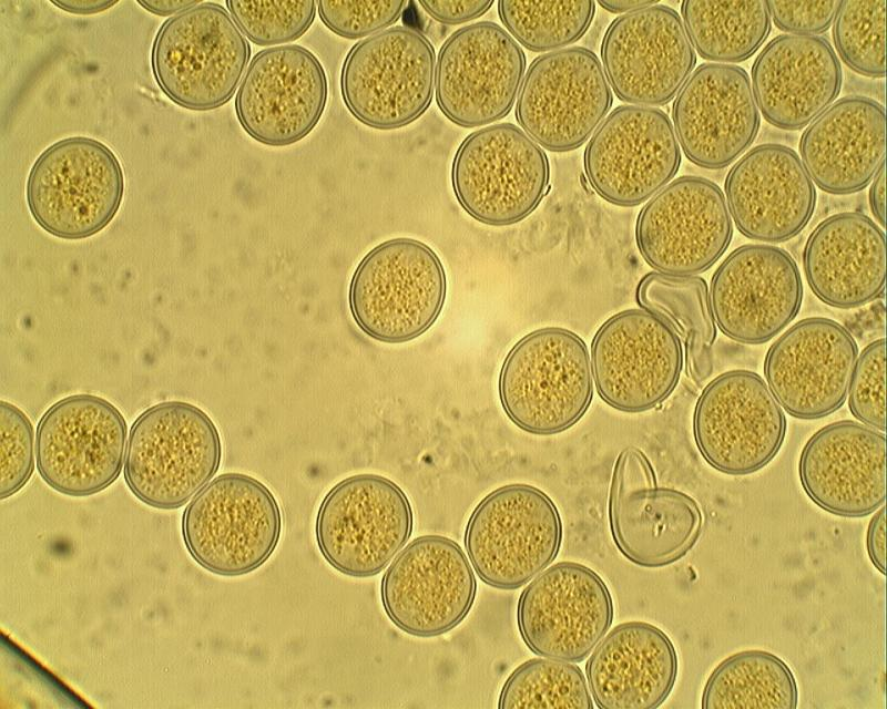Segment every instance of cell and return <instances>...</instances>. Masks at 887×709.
I'll use <instances>...</instances> for the list:
<instances>
[{
  "mask_svg": "<svg viewBox=\"0 0 887 709\" xmlns=\"http://www.w3.org/2000/svg\"><path fill=\"white\" fill-rule=\"evenodd\" d=\"M221 460V435L207 413L188 402L164 401L133 422L124 479L141 502L174 510L212 480Z\"/></svg>",
  "mask_w": 887,
  "mask_h": 709,
  "instance_id": "obj_1",
  "label": "cell"
},
{
  "mask_svg": "<svg viewBox=\"0 0 887 709\" xmlns=\"http://www.w3.org/2000/svg\"><path fill=\"white\" fill-rule=\"evenodd\" d=\"M446 295V271L436 251L418 239L397 237L378 244L359 261L349 282L348 305L366 336L402 343L436 322Z\"/></svg>",
  "mask_w": 887,
  "mask_h": 709,
  "instance_id": "obj_2",
  "label": "cell"
},
{
  "mask_svg": "<svg viewBox=\"0 0 887 709\" xmlns=\"http://www.w3.org/2000/svg\"><path fill=\"white\" fill-rule=\"evenodd\" d=\"M499 397L521 430L551 435L573 427L593 397L591 358L575 332L547 327L522 337L508 352Z\"/></svg>",
  "mask_w": 887,
  "mask_h": 709,
  "instance_id": "obj_3",
  "label": "cell"
},
{
  "mask_svg": "<svg viewBox=\"0 0 887 709\" xmlns=\"http://www.w3.org/2000/svg\"><path fill=\"white\" fill-rule=\"evenodd\" d=\"M249 43L227 9L197 2L165 20L154 38L151 65L163 93L196 111L220 107L238 89Z\"/></svg>",
  "mask_w": 887,
  "mask_h": 709,
  "instance_id": "obj_4",
  "label": "cell"
},
{
  "mask_svg": "<svg viewBox=\"0 0 887 709\" xmlns=\"http://www.w3.org/2000/svg\"><path fill=\"white\" fill-rule=\"evenodd\" d=\"M182 535L194 561L221 576H241L261 567L282 533V512L272 491L236 472L210 481L188 503Z\"/></svg>",
  "mask_w": 887,
  "mask_h": 709,
  "instance_id": "obj_5",
  "label": "cell"
},
{
  "mask_svg": "<svg viewBox=\"0 0 887 709\" xmlns=\"http://www.w3.org/2000/svg\"><path fill=\"white\" fill-rule=\"evenodd\" d=\"M436 52L417 28L396 25L359 40L340 71V92L350 114L381 131L418 120L435 94Z\"/></svg>",
  "mask_w": 887,
  "mask_h": 709,
  "instance_id": "obj_6",
  "label": "cell"
},
{
  "mask_svg": "<svg viewBox=\"0 0 887 709\" xmlns=\"http://www.w3.org/2000/svg\"><path fill=\"white\" fill-rule=\"evenodd\" d=\"M124 194V174L113 151L88 136H71L47 147L26 185L29 212L52 236L82 239L105 228Z\"/></svg>",
  "mask_w": 887,
  "mask_h": 709,
  "instance_id": "obj_7",
  "label": "cell"
},
{
  "mask_svg": "<svg viewBox=\"0 0 887 709\" xmlns=\"http://www.w3.org/2000/svg\"><path fill=\"white\" fill-rule=\"evenodd\" d=\"M455 196L465 212L490 226L517 224L540 205L550 188L544 150L511 123L470 133L451 166Z\"/></svg>",
  "mask_w": 887,
  "mask_h": 709,
  "instance_id": "obj_8",
  "label": "cell"
},
{
  "mask_svg": "<svg viewBox=\"0 0 887 709\" xmlns=\"http://www.w3.org/2000/svg\"><path fill=\"white\" fill-rule=\"evenodd\" d=\"M562 522L554 502L528 484L489 493L471 513L465 532L468 558L489 586L517 589L557 557Z\"/></svg>",
  "mask_w": 887,
  "mask_h": 709,
  "instance_id": "obj_9",
  "label": "cell"
},
{
  "mask_svg": "<svg viewBox=\"0 0 887 709\" xmlns=\"http://www.w3.org/2000/svg\"><path fill=\"white\" fill-rule=\"evenodd\" d=\"M414 514L406 493L378 474L348 476L324 496L315 536L326 562L351 577L379 574L408 542Z\"/></svg>",
  "mask_w": 887,
  "mask_h": 709,
  "instance_id": "obj_10",
  "label": "cell"
},
{
  "mask_svg": "<svg viewBox=\"0 0 887 709\" xmlns=\"http://www.w3.org/2000/svg\"><path fill=\"white\" fill-rule=\"evenodd\" d=\"M608 513L619 552L646 568L682 558L703 526L699 503L682 491L659 486L650 460L635 446L625 448L615 460Z\"/></svg>",
  "mask_w": 887,
  "mask_h": 709,
  "instance_id": "obj_11",
  "label": "cell"
},
{
  "mask_svg": "<svg viewBox=\"0 0 887 709\" xmlns=\"http://www.w3.org/2000/svg\"><path fill=\"white\" fill-rule=\"evenodd\" d=\"M613 103L599 56L571 47L536 58L526 71L516 102L520 129L550 152L584 144Z\"/></svg>",
  "mask_w": 887,
  "mask_h": 709,
  "instance_id": "obj_12",
  "label": "cell"
},
{
  "mask_svg": "<svg viewBox=\"0 0 887 709\" xmlns=\"http://www.w3.org/2000/svg\"><path fill=\"white\" fill-rule=\"evenodd\" d=\"M128 438L124 417L110 401L69 395L52 404L37 425L38 472L59 493L93 495L119 477Z\"/></svg>",
  "mask_w": 887,
  "mask_h": 709,
  "instance_id": "obj_13",
  "label": "cell"
},
{
  "mask_svg": "<svg viewBox=\"0 0 887 709\" xmlns=\"http://www.w3.org/2000/svg\"><path fill=\"white\" fill-rule=\"evenodd\" d=\"M593 382L615 410H651L674 391L684 364L682 340L661 317L626 309L605 320L591 345Z\"/></svg>",
  "mask_w": 887,
  "mask_h": 709,
  "instance_id": "obj_14",
  "label": "cell"
},
{
  "mask_svg": "<svg viewBox=\"0 0 887 709\" xmlns=\"http://www.w3.org/2000/svg\"><path fill=\"white\" fill-rule=\"evenodd\" d=\"M787 421L764 379L754 371L731 370L701 392L693 434L703 459L718 472L746 475L766 466L779 452Z\"/></svg>",
  "mask_w": 887,
  "mask_h": 709,
  "instance_id": "obj_15",
  "label": "cell"
},
{
  "mask_svg": "<svg viewBox=\"0 0 887 709\" xmlns=\"http://www.w3.org/2000/svg\"><path fill=\"white\" fill-rule=\"evenodd\" d=\"M526 69V54L506 29L492 21L462 27L437 56L438 107L458 126L491 125L516 104Z\"/></svg>",
  "mask_w": 887,
  "mask_h": 709,
  "instance_id": "obj_16",
  "label": "cell"
},
{
  "mask_svg": "<svg viewBox=\"0 0 887 709\" xmlns=\"http://www.w3.org/2000/svg\"><path fill=\"white\" fill-rule=\"evenodd\" d=\"M681 147L669 115L657 107H615L590 137L583 155L592 189L610 204L633 207L676 175Z\"/></svg>",
  "mask_w": 887,
  "mask_h": 709,
  "instance_id": "obj_17",
  "label": "cell"
},
{
  "mask_svg": "<svg viewBox=\"0 0 887 709\" xmlns=\"http://www.w3.org/2000/svg\"><path fill=\"white\" fill-rule=\"evenodd\" d=\"M733 223L722 189L714 182L685 175L670 182L640 210L635 242L656 273L695 276L726 251Z\"/></svg>",
  "mask_w": 887,
  "mask_h": 709,
  "instance_id": "obj_18",
  "label": "cell"
},
{
  "mask_svg": "<svg viewBox=\"0 0 887 709\" xmlns=\"http://www.w3.org/2000/svg\"><path fill=\"white\" fill-rule=\"evenodd\" d=\"M386 615L404 633L430 638L457 627L477 593L462 548L442 535H422L396 556L381 579Z\"/></svg>",
  "mask_w": 887,
  "mask_h": 709,
  "instance_id": "obj_19",
  "label": "cell"
},
{
  "mask_svg": "<svg viewBox=\"0 0 887 709\" xmlns=\"http://www.w3.org/2000/svg\"><path fill=\"white\" fill-rule=\"evenodd\" d=\"M601 63L621 101L653 107L677 95L694 71L696 54L680 14L655 2L611 22Z\"/></svg>",
  "mask_w": 887,
  "mask_h": 709,
  "instance_id": "obj_20",
  "label": "cell"
},
{
  "mask_svg": "<svg viewBox=\"0 0 887 709\" xmlns=\"http://www.w3.org/2000/svg\"><path fill=\"white\" fill-rule=\"evenodd\" d=\"M328 80L319 59L298 44L269 47L251 60L235 96L244 131L269 146L306 137L320 121Z\"/></svg>",
  "mask_w": 887,
  "mask_h": 709,
  "instance_id": "obj_21",
  "label": "cell"
},
{
  "mask_svg": "<svg viewBox=\"0 0 887 709\" xmlns=\"http://www.w3.org/2000/svg\"><path fill=\"white\" fill-rule=\"evenodd\" d=\"M517 618L520 635L532 653L579 662L611 627L613 602L606 584L593 569L560 562L522 590Z\"/></svg>",
  "mask_w": 887,
  "mask_h": 709,
  "instance_id": "obj_22",
  "label": "cell"
},
{
  "mask_svg": "<svg viewBox=\"0 0 887 709\" xmlns=\"http://www.w3.org/2000/svg\"><path fill=\"white\" fill-rule=\"evenodd\" d=\"M710 301L715 323L726 337L746 345L767 342L799 312L798 266L781 247L740 246L715 270Z\"/></svg>",
  "mask_w": 887,
  "mask_h": 709,
  "instance_id": "obj_23",
  "label": "cell"
},
{
  "mask_svg": "<svg viewBox=\"0 0 887 709\" xmlns=\"http://www.w3.org/2000/svg\"><path fill=\"white\" fill-rule=\"evenodd\" d=\"M858 353L847 328L829 318L810 317L793 325L769 347L764 376L789 415L820 419L845 403Z\"/></svg>",
  "mask_w": 887,
  "mask_h": 709,
  "instance_id": "obj_24",
  "label": "cell"
},
{
  "mask_svg": "<svg viewBox=\"0 0 887 709\" xmlns=\"http://www.w3.org/2000/svg\"><path fill=\"white\" fill-rule=\"evenodd\" d=\"M672 120L690 162L727 167L753 144L761 125L748 74L734 64L699 65L675 96Z\"/></svg>",
  "mask_w": 887,
  "mask_h": 709,
  "instance_id": "obj_25",
  "label": "cell"
},
{
  "mask_svg": "<svg viewBox=\"0 0 887 709\" xmlns=\"http://www.w3.org/2000/svg\"><path fill=\"white\" fill-rule=\"evenodd\" d=\"M731 218L745 237L783 243L797 236L816 207V188L798 154L778 143L755 146L724 183Z\"/></svg>",
  "mask_w": 887,
  "mask_h": 709,
  "instance_id": "obj_26",
  "label": "cell"
},
{
  "mask_svg": "<svg viewBox=\"0 0 887 709\" xmlns=\"http://www.w3.org/2000/svg\"><path fill=\"white\" fill-rule=\"evenodd\" d=\"M798 475L807 496L844 517L871 514L886 500V436L844 420L814 433L804 445Z\"/></svg>",
  "mask_w": 887,
  "mask_h": 709,
  "instance_id": "obj_27",
  "label": "cell"
},
{
  "mask_svg": "<svg viewBox=\"0 0 887 709\" xmlns=\"http://www.w3.org/2000/svg\"><path fill=\"white\" fill-rule=\"evenodd\" d=\"M843 71L827 39L783 34L769 41L752 66V89L763 117L773 126L798 131L810 124L840 93Z\"/></svg>",
  "mask_w": 887,
  "mask_h": 709,
  "instance_id": "obj_28",
  "label": "cell"
},
{
  "mask_svg": "<svg viewBox=\"0 0 887 709\" xmlns=\"http://www.w3.org/2000/svg\"><path fill=\"white\" fill-rule=\"evenodd\" d=\"M799 153L822 191L833 195L860 192L885 165L884 105L863 95L837 100L803 132Z\"/></svg>",
  "mask_w": 887,
  "mask_h": 709,
  "instance_id": "obj_29",
  "label": "cell"
},
{
  "mask_svg": "<svg viewBox=\"0 0 887 709\" xmlns=\"http://www.w3.org/2000/svg\"><path fill=\"white\" fill-rule=\"evenodd\" d=\"M803 266L809 288L824 304L864 306L885 291V233L863 213L834 214L808 236Z\"/></svg>",
  "mask_w": 887,
  "mask_h": 709,
  "instance_id": "obj_30",
  "label": "cell"
},
{
  "mask_svg": "<svg viewBox=\"0 0 887 709\" xmlns=\"http://www.w3.org/2000/svg\"><path fill=\"white\" fill-rule=\"evenodd\" d=\"M679 670L671 638L646 621L615 626L585 665L592 699L601 709H654L670 696Z\"/></svg>",
  "mask_w": 887,
  "mask_h": 709,
  "instance_id": "obj_31",
  "label": "cell"
},
{
  "mask_svg": "<svg viewBox=\"0 0 887 709\" xmlns=\"http://www.w3.org/2000/svg\"><path fill=\"white\" fill-rule=\"evenodd\" d=\"M636 301L665 320L684 343V361L690 379L701 386L713 372V345L716 323L708 286L695 276L646 274L636 289Z\"/></svg>",
  "mask_w": 887,
  "mask_h": 709,
  "instance_id": "obj_32",
  "label": "cell"
},
{
  "mask_svg": "<svg viewBox=\"0 0 887 709\" xmlns=\"http://www.w3.org/2000/svg\"><path fill=\"white\" fill-rule=\"evenodd\" d=\"M681 13L693 48L707 61L743 62L771 32L767 1L686 0Z\"/></svg>",
  "mask_w": 887,
  "mask_h": 709,
  "instance_id": "obj_33",
  "label": "cell"
},
{
  "mask_svg": "<svg viewBox=\"0 0 887 709\" xmlns=\"http://www.w3.org/2000/svg\"><path fill=\"white\" fill-rule=\"evenodd\" d=\"M797 703L798 688L789 666L758 649L724 659L710 675L701 698L703 709H795Z\"/></svg>",
  "mask_w": 887,
  "mask_h": 709,
  "instance_id": "obj_34",
  "label": "cell"
},
{
  "mask_svg": "<svg viewBox=\"0 0 887 709\" xmlns=\"http://www.w3.org/2000/svg\"><path fill=\"white\" fill-rule=\"evenodd\" d=\"M510 35L533 52H552L579 41L589 30L594 1H498Z\"/></svg>",
  "mask_w": 887,
  "mask_h": 709,
  "instance_id": "obj_35",
  "label": "cell"
},
{
  "mask_svg": "<svg viewBox=\"0 0 887 709\" xmlns=\"http://www.w3.org/2000/svg\"><path fill=\"white\" fill-rule=\"evenodd\" d=\"M592 696L582 670L569 661L533 658L508 677L499 708L592 709Z\"/></svg>",
  "mask_w": 887,
  "mask_h": 709,
  "instance_id": "obj_36",
  "label": "cell"
},
{
  "mask_svg": "<svg viewBox=\"0 0 887 709\" xmlns=\"http://www.w3.org/2000/svg\"><path fill=\"white\" fill-rule=\"evenodd\" d=\"M886 1H842L833 39L842 61L867 78L885 76Z\"/></svg>",
  "mask_w": 887,
  "mask_h": 709,
  "instance_id": "obj_37",
  "label": "cell"
},
{
  "mask_svg": "<svg viewBox=\"0 0 887 709\" xmlns=\"http://www.w3.org/2000/svg\"><path fill=\"white\" fill-rule=\"evenodd\" d=\"M244 35L262 47L285 45L300 38L313 24L315 1H234L225 2Z\"/></svg>",
  "mask_w": 887,
  "mask_h": 709,
  "instance_id": "obj_38",
  "label": "cell"
},
{
  "mask_svg": "<svg viewBox=\"0 0 887 709\" xmlns=\"http://www.w3.org/2000/svg\"><path fill=\"white\" fill-rule=\"evenodd\" d=\"M0 499L19 492L30 480L34 456V431L27 414L10 402H0Z\"/></svg>",
  "mask_w": 887,
  "mask_h": 709,
  "instance_id": "obj_39",
  "label": "cell"
},
{
  "mask_svg": "<svg viewBox=\"0 0 887 709\" xmlns=\"http://www.w3.org/2000/svg\"><path fill=\"white\" fill-rule=\"evenodd\" d=\"M886 341L877 339L858 356L848 389V405L860 423L886 430Z\"/></svg>",
  "mask_w": 887,
  "mask_h": 709,
  "instance_id": "obj_40",
  "label": "cell"
},
{
  "mask_svg": "<svg viewBox=\"0 0 887 709\" xmlns=\"http://www.w3.org/2000/svg\"><path fill=\"white\" fill-rule=\"evenodd\" d=\"M406 1H318L322 22L346 39H365L390 28L401 17Z\"/></svg>",
  "mask_w": 887,
  "mask_h": 709,
  "instance_id": "obj_41",
  "label": "cell"
},
{
  "mask_svg": "<svg viewBox=\"0 0 887 709\" xmlns=\"http://www.w3.org/2000/svg\"><path fill=\"white\" fill-rule=\"evenodd\" d=\"M842 1H767L774 24L789 34L818 35L833 24Z\"/></svg>",
  "mask_w": 887,
  "mask_h": 709,
  "instance_id": "obj_42",
  "label": "cell"
},
{
  "mask_svg": "<svg viewBox=\"0 0 887 709\" xmlns=\"http://www.w3.org/2000/svg\"><path fill=\"white\" fill-rule=\"evenodd\" d=\"M419 6L436 21L461 24L486 14L493 1H419Z\"/></svg>",
  "mask_w": 887,
  "mask_h": 709,
  "instance_id": "obj_43",
  "label": "cell"
},
{
  "mask_svg": "<svg viewBox=\"0 0 887 709\" xmlns=\"http://www.w3.org/2000/svg\"><path fill=\"white\" fill-rule=\"evenodd\" d=\"M869 559L885 575L886 572V510L883 505L873 516L866 537Z\"/></svg>",
  "mask_w": 887,
  "mask_h": 709,
  "instance_id": "obj_44",
  "label": "cell"
},
{
  "mask_svg": "<svg viewBox=\"0 0 887 709\" xmlns=\"http://www.w3.org/2000/svg\"><path fill=\"white\" fill-rule=\"evenodd\" d=\"M885 186H886V174L884 165L871 181L869 189V206L873 215L878 220L881 227H885V216H886Z\"/></svg>",
  "mask_w": 887,
  "mask_h": 709,
  "instance_id": "obj_45",
  "label": "cell"
},
{
  "mask_svg": "<svg viewBox=\"0 0 887 709\" xmlns=\"http://www.w3.org/2000/svg\"><path fill=\"white\" fill-rule=\"evenodd\" d=\"M58 8L77 13V14H91L104 11L114 6L116 0H52Z\"/></svg>",
  "mask_w": 887,
  "mask_h": 709,
  "instance_id": "obj_46",
  "label": "cell"
},
{
  "mask_svg": "<svg viewBox=\"0 0 887 709\" xmlns=\"http://www.w3.org/2000/svg\"><path fill=\"white\" fill-rule=\"evenodd\" d=\"M137 3L147 11L157 16H169L179 13L195 6L196 1H173V0H139Z\"/></svg>",
  "mask_w": 887,
  "mask_h": 709,
  "instance_id": "obj_47",
  "label": "cell"
},
{
  "mask_svg": "<svg viewBox=\"0 0 887 709\" xmlns=\"http://www.w3.org/2000/svg\"><path fill=\"white\" fill-rule=\"evenodd\" d=\"M656 1H620V0H599L598 3L604 10L612 13H629L645 7H649Z\"/></svg>",
  "mask_w": 887,
  "mask_h": 709,
  "instance_id": "obj_48",
  "label": "cell"
}]
</instances>
